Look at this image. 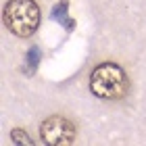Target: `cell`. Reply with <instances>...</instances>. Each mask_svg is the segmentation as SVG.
<instances>
[{
  "instance_id": "7a4b0ae2",
  "label": "cell",
  "mask_w": 146,
  "mask_h": 146,
  "mask_svg": "<svg viewBox=\"0 0 146 146\" xmlns=\"http://www.w3.org/2000/svg\"><path fill=\"white\" fill-rule=\"evenodd\" d=\"M4 23L17 38H29L40 25V6L36 0H9L4 6Z\"/></svg>"
},
{
  "instance_id": "5b68a950",
  "label": "cell",
  "mask_w": 146,
  "mask_h": 146,
  "mask_svg": "<svg viewBox=\"0 0 146 146\" xmlns=\"http://www.w3.org/2000/svg\"><path fill=\"white\" fill-rule=\"evenodd\" d=\"M40 58H42V52H40L38 46H34V48L27 52V56H25V65H27V71L25 73H34L38 69V65H40Z\"/></svg>"
},
{
  "instance_id": "3957f363",
  "label": "cell",
  "mask_w": 146,
  "mask_h": 146,
  "mask_svg": "<svg viewBox=\"0 0 146 146\" xmlns=\"http://www.w3.org/2000/svg\"><path fill=\"white\" fill-rule=\"evenodd\" d=\"M40 140L48 146H69L75 140V125L67 117L52 115L40 127Z\"/></svg>"
},
{
  "instance_id": "8992f818",
  "label": "cell",
  "mask_w": 146,
  "mask_h": 146,
  "mask_svg": "<svg viewBox=\"0 0 146 146\" xmlns=\"http://www.w3.org/2000/svg\"><path fill=\"white\" fill-rule=\"evenodd\" d=\"M13 142H21V144H34L31 138L23 134V129H13Z\"/></svg>"
},
{
  "instance_id": "277c9868",
  "label": "cell",
  "mask_w": 146,
  "mask_h": 146,
  "mask_svg": "<svg viewBox=\"0 0 146 146\" xmlns=\"http://www.w3.org/2000/svg\"><path fill=\"white\" fill-rule=\"evenodd\" d=\"M67 9H69V0H58V2L52 6V19L58 21L67 31H71L75 27V21H73V19H67Z\"/></svg>"
},
{
  "instance_id": "6da1fadb",
  "label": "cell",
  "mask_w": 146,
  "mask_h": 146,
  "mask_svg": "<svg viewBox=\"0 0 146 146\" xmlns=\"http://www.w3.org/2000/svg\"><path fill=\"white\" fill-rule=\"evenodd\" d=\"M127 88H129L127 75L117 63H100L90 73V90L98 98L119 100L125 96Z\"/></svg>"
}]
</instances>
